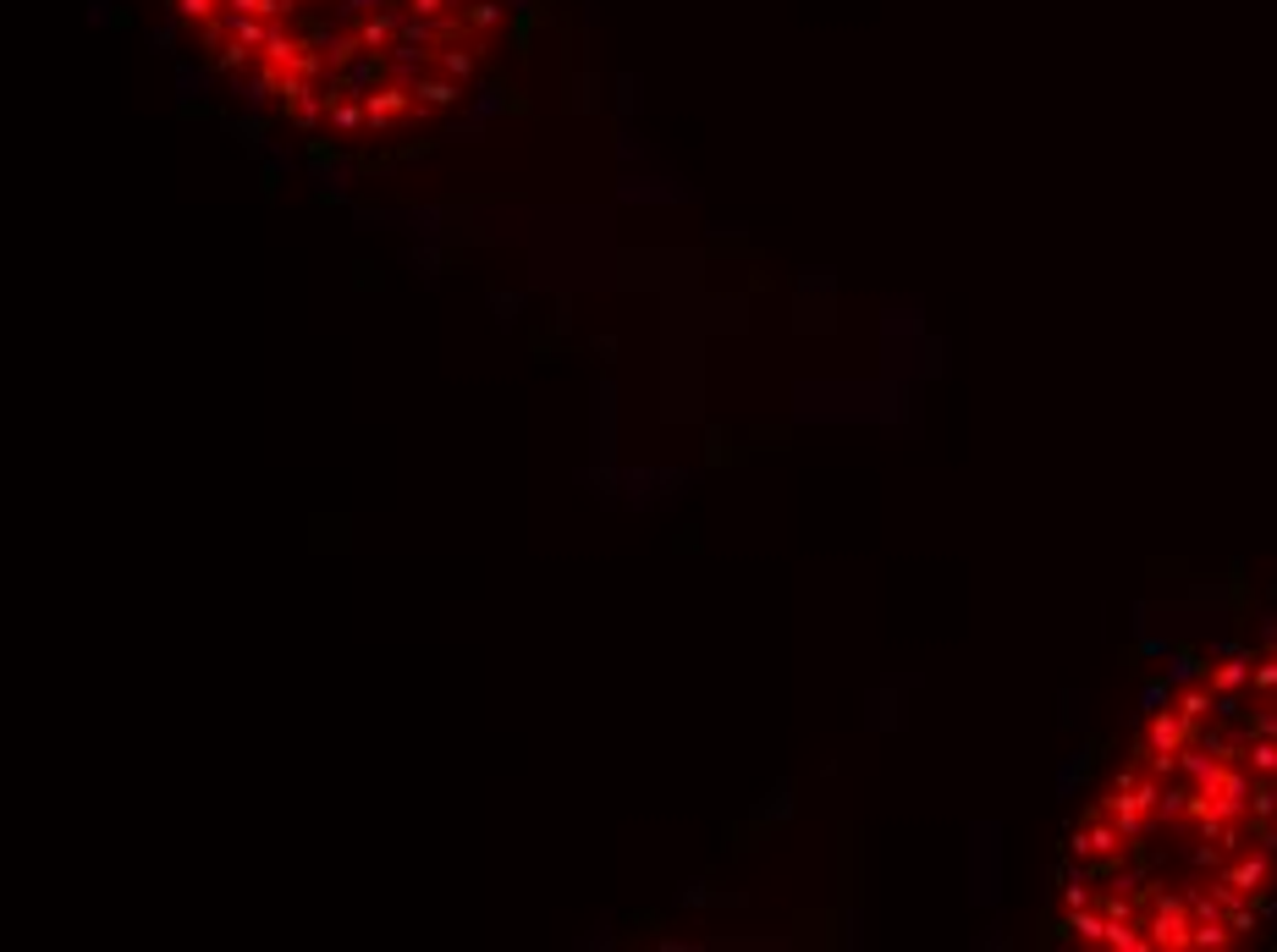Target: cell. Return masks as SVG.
<instances>
[{
	"label": "cell",
	"instance_id": "obj_1",
	"mask_svg": "<svg viewBox=\"0 0 1277 952\" xmlns=\"http://www.w3.org/2000/svg\"><path fill=\"white\" fill-rule=\"evenodd\" d=\"M215 72L308 138L386 143L452 116L501 39V0H171Z\"/></svg>",
	"mask_w": 1277,
	"mask_h": 952
}]
</instances>
